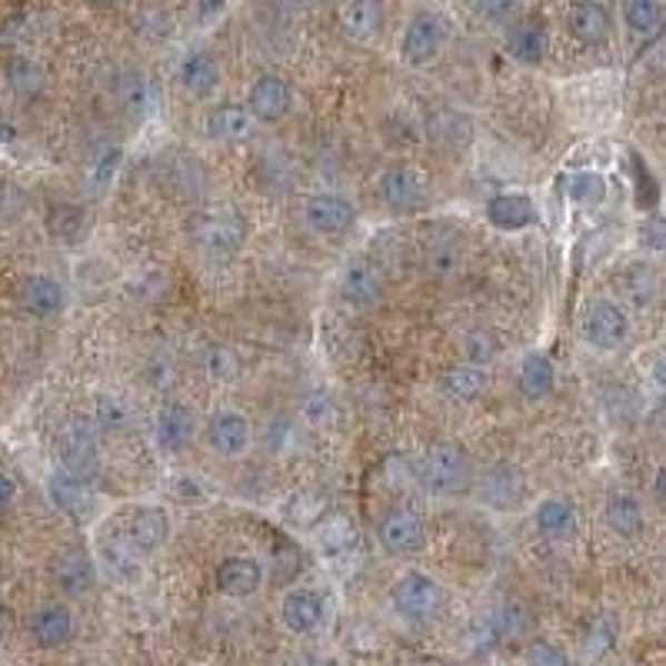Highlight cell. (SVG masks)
Instances as JSON below:
<instances>
[{
  "label": "cell",
  "mask_w": 666,
  "mask_h": 666,
  "mask_svg": "<svg viewBox=\"0 0 666 666\" xmlns=\"http://www.w3.org/2000/svg\"><path fill=\"white\" fill-rule=\"evenodd\" d=\"M97 560H100L103 570H107L113 580H120V584H130V580H137V577L143 574V557H137V554L123 544V537H120L113 527H107V530L97 537Z\"/></svg>",
  "instance_id": "obj_23"
},
{
  "label": "cell",
  "mask_w": 666,
  "mask_h": 666,
  "mask_svg": "<svg viewBox=\"0 0 666 666\" xmlns=\"http://www.w3.org/2000/svg\"><path fill=\"white\" fill-rule=\"evenodd\" d=\"M440 387H444V394H447L450 400H464V404H470V400H477V397L487 390V374H484V367L457 364V367H450V370L444 374Z\"/></svg>",
  "instance_id": "obj_34"
},
{
  "label": "cell",
  "mask_w": 666,
  "mask_h": 666,
  "mask_svg": "<svg viewBox=\"0 0 666 666\" xmlns=\"http://www.w3.org/2000/svg\"><path fill=\"white\" fill-rule=\"evenodd\" d=\"M197 233H200V243H203V247H213V250L223 254V250H237V247H240L247 227H243V220H240L237 213L220 210V213L203 217V223H200Z\"/></svg>",
  "instance_id": "obj_30"
},
{
  "label": "cell",
  "mask_w": 666,
  "mask_h": 666,
  "mask_svg": "<svg viewBox=\"0 0 666 666\" xmlns=\"http://www.w3.org/2000/svg\"><path fill=\"white\" fill-rule=\"evenodd\" d=\"M474 13L484 17V20H490V23H510V27H514V17L520 13V3H510V0H487V3H477Z\"/></svg>",
  "instance_id": "obj_47"
},
{
  "label": "cell",
  "mask_w": 666,
  "mask_h": 666,
  "mask_svg": "<svg viewBox=\"0 0 666 666\" xmlns=\"http://www.w3.org/2000/svg\"><path fill=\"white\" fill-rule=\"evenodd\" d=\"M527 494L524 474L514 464H494L480 480V500L494 510H514Z\"/></svg>",
  "instance_id": "obj_20"
},
{
  "label": "cell",
  "mask_w": 666,
  "mask_h": 666,
  "mask_svg": "<svg viewBox=\"0 0 666 666\" xmlns=\"http://www.w3.org/2000/svg\"><path fill=\"white\" fill-rule=\"evenodd\" d=\"M567 17H570V30L584 43H604L614 30V13L604 3H574Z\"/></svg>",
  "instance_id": "obj_29"
},
{
  "label": "cell",
  "mask_w": 666,
  "mask_h": 666,
  "mask_svg": "<svg viewBox=\"0 0 666 666\" xmlns=\"http://www.w3.org/2000/svg\"><path fill=\"white\" fill-rule=\"evenodd\" d=\"M487 220L504 230V233H514V230H524L537 220V203L520 193V190H510V193H497L490 197L487 203Z\"/></svg>",
  "instance_id": "obj_25"
},
{
  "label": "cell",
  "mask_w": 666,
  "mask_h": 666,
  "mask_svg": "<svg viewBox=\"0 0 666 666\" xmlns=\"http://www.w3.org/2000/svg\"><path fill=\"white\" fill-rule=\"evenodd\" d=\"M337 287H340V297L357 310L377 307L384 297V277H380L377 264H370L367 257H350L340 270Z\"/></svg>",
  "instance_id": "obj_13"
},
{
  "label": "cell",
  "mask_w": 666,
  "mask_h": 666,
  "mask_svg": "<svg viewBox=\"0 0 666 666\" xmlns=\"http://www.w3.org/2000/svg\"><path fill=\"white\" fill-rule=\"evenodd\" d=\"M627 294L637 300V304H650V300H657L660 297V277L650 270V267H644V264H637L630 274H627Z\"/></svg>",
  "instance_id": "obj_43"
},
{
  "label": "cell",
  "mask_w": 666,
  "mask_h": 666,
  "mask_svg": "<svg viewBox=\"0 0 666 666\" xmlns=\"http://www.w3.org/2000/svg\"><path fill=\"white\" fill-rule=\"evenodd\" d=\"M197 437V417L183 404H163L153 417V444L160 454H183Z\"/></svg>",
  "instance_id": "obj_16"
},
{
  "label": "cell",
  "mask_w": 666,
  "mask_h": 666,
  "mask_svg": "<svg viewBox=\"0 0 666 666\" xmlns=\"http://www.w3.org/2000/svg\"><path fill=\"white\" fill-rule=\"evenodd\" d=\"M464 347H467V364H474V367H487V364H494V360H497V354H500V344H497V337H494V334H487V330H477V334H470Z\"/></svg>",
  "instance_id": "obj_44"
},
{
  "label": "cell",
  "mask_w": 666,
  "mask_h": 666,
  "mask_svg": "<svg viewBox=\"0 0 666 666\" xmlns=\"http://www.w3.org/2000/svg\"><path fill=\"white\" fill-rule=\"evenodd\" d=\"M424 264L434 277H454L464 264V250H460L457 237H430Z\"/></svg>",
  "instance_id": "obj_40"
},
{
  "label": "cell",
  "mask_w": 666,
  "mask_h": 666,
  "mask_svg": "<svg viewBox=\"0 0 666 666\" xmlns=\"http://www.w3.org/2000/svg\"><path fill=\"white\" fill-rule=\"evenodd\" d=\"M377 537H380V547L390 554V557H417L427 544V527L424 520L407 510V507H394L380 527H377Z\"/></svg>",
  "instance_id": "obj_9"
},
{
  "label": "cell",
  "mask_w": 666,
  "mask_h": 666,
  "mask_svg": "<svg viewBox=\"0 0 666 666\" xmlns=\"http://www.w3.org/2000/svg\"><path fill=\"white\" fill-rule=\"evenodd\" d=\"M83 227H87V213H83L80 203L60 200V203H53L50 213H47V230H50L60 243H77L80 233H83Z\"/></svg>",
  "instance_id": "obj_36"
},
{
  "label": "cell",
  "mask_w": 666,
  "mask_h": 666,
  "mask_svg": "<svg viewBox=\"0 0 666 666\" xmlns=\"http://www.w3.org/2000/svg\"><path fill=\"white\" fill-rule=\"evenodd\" d=\"M604 524L610 527V534H617L620 540H637L647 527V514L644 504L634 494H610L607 507H604Z\"/></svg>",
  "instance_id": "obj_26"
},
{
  "label": "cell",
  "mask_w": 666,
  "mask_h": 666,
  "mask_svg": "<svg viewBox=\"0 0 666 666\" xmlns=\"http://www.w3.org/2000/svg\"><path fill=\"white\" fill-rule=\"evenodd\" d=\"M20 307L40 320L60 317L67 310V287L50 274H30L20 284Z\"/></svg>",
  "instance_id": "obj_18"
},
{
  "label": "cell",
  "mask_w": 666,
  "mask_h": 666,
  "mask_svg": "<svg viewBox=\"0 0 666 666\" xmlns=\"http://www.w3.org/2000/svg\"><path fill=\"white\" fill-rule=\"evenodd\" d=\"M447 47V20L434 7H417L400 37V60L414 70L430 67Z\"/></svg>",
  "instance_id": "obj_3"
},
{
  "label": "cell",
  "mask_w": 666,
  "mask_h": 666,
  "mask_svg": "<svg viewBox=\"0 0 666 666\" xmlns=\"http://www.w3.org/2000/svg\"><path fill=\"white\" fill-rule=\"evenodd\" d=\"M177 77H180V83H183L187 93H193V97H210V93L220 87V63H217V57L207 53V50H190V53L180 60Z\"/></svg>",
  "instance_id": "obj_27"
},
{
  "label": "cell",
  "mask_w": 666,
  "mask_h": 666,
  "mask_svg": "<svg viewBox=\"0 0 666 666\" xmlns=\"http://www.w3.org/2000/svg\"><path fill=\"white\" fill-rule=\"evenodd\" d=\"M53 584L60 587V594L67 597H83L97 587V560L90 550L83 547H67L53 557Z\"/></svg>",
  "instance_id": "obj_15"
},
{
  "label": "cell",
  "mask_w": 666,
  "mask_h": 666,
  "mask_svg": "<svg viewBox=\"0 0 666 666\" xmlns=\"http://www.w3.org/2000/svg\"><path fill=\"white\" fill-rule=\"evenodd\" d=\"M527 666H570V664H567V654H564L557 644H550V640H537V644H530V650H527Z\"/></svg>",
  "instance_id": "obj_48"
},
{
  "label": "cell",
  "mask_w": 666,
  "mask_h": 666,
  "mask_svg": "<svg viewBox=\"0 0 666 666\" xmlns=\"http://www.w3.org/2000/svg\"><path fill=\"white\" fill-rule=\"evenodd\" d=\"M617 637H620V624H617V617H614V614H600V617L594 620L590 634H587V657L597 660V657L610 654L614 644H617Z\"/></svg>",
  "instance_id": "obj_41"
},
{
  "label": "cell",
  "mask_w": 666,
  "mask_h": 666,
  "mask_svg": "<svg viewBox=\"0 0 666 666\" xmlns=\"http://www.w3.org/2000/svg\"><path fill=\"white\" fill-rule=\"evenodd\" d=\"M384 23V7L377 0H357L340 7V27L354 37V40H370L377 37Z\"/></svg>",
  "instance_id": "obj_33"
},
{
  "label": "cell",
  "mask_w": 666,
  "mask_h": 666,
  "mask_svg": "<svg viewBox=\"0 0 666 666\" xmlns=\"http://www.w3.org/2000/svg\"><path fill=\"white\" fill-rule=\"evenodd\" d=\"M137 557L157 554L170 540V514L157 504H133L110 524Z\"/></svg>",
  "instance_id": "obj_4"
},
{
  "label": "cell",
  "mask_w": 666,
  "mask_h": 666,
  "mask_svg": "<svg viewBox=\"0 0 666 666\" xmlns=\"http://www.w3.org/2000/svg\"><path fill=\"white\" fill-rule=\"evenodd\" d=\"M377 193H380V203L390 210V213H417L427 207L430 193H427V180L414 170V167H387L380 173V183H377Z\"/></svg>",
  "instance_id": "obj_7"
},
{
  "label": "cell",
  "mask_w": 666,
  "mask_h": 666,
  "mask_svg": "<svg viewBox=\"0 0 666 666\" xmlns=\"http://www.w3.org/2000/svg\"><path fill=\"white\" fill-rule=\"evenodd\" d=\"M517 387L527 400H547L557 387V367L547 354L534 350L524 357L520 374H517Z\"/></svg>",
  "instance_id": "obj_28"
},
{
  "label": "cell",
  "mask_w": 666,
  "mask_h": 666,
  "mask_svg": "<svg viewBox=\"0 0 666 666\" xmlns=\"http://www.w3.org/2000/svg\"><path fill=\"white\" fill-rule=\"evenodd\" d=\"M280 620L290 634L297 637H310L324 627L327 620V600L320 590L314 587H294L284 594L280 600Z\"/></svg>",
  "instance_id": "obj_12"
},
{
  "label": "cell",
  "mask_w": 666,
  "mask_h": 666,
  "mask_svg": "<svg viewBox=\"0 0 666 666\" xmlns=\"http://www.w3.org/2000/svg\"><path fill=\"white\" fill-rule=\"evenodd\" d=\"M57 450H60V470L90 484V477L100 467V430H97L93 417H73L60 430Z\"/></svg>",
  "instance_id": "obj_5"
},
{
  "label": "cell",
  "mask_w": 666,
  "mask_h": 666,
  "mask_svg": "<svg viewBox=\"0 0 666 666\" xmlns=\"http://www.w3.org/2000/svg\"><path fill=\"white\" fill-rule=\"evenodd\" d=\"M30 640L40 647V650H60L73 640V630H77V620H73V610L60 600L53 604H40L33 614H30Z\"/></svg>",
  "instance_id": "obj_14"
},
{
  "label": "cell",
  "mask_w": 666,
  "mask_h": 666,
  "mask_svg": "<svg viewBox=\"0 0 666 666\" xmlns=\"http://www.w3.org/2000/svg\"><path fill=\"white\" fill-rule=\"evenodd\" d=\"M200 370L213 384H233L240 377V357L227 344H207L200 350Z\"/></svg>",
  "instance_id": "obj_37"
},
{
  "label": "cell",
  "mask_w": 666,
  "mask_h": 666,
  "mask_svg": "<svg viewBox=\"0 0 666 666\" xmlns=\"http://www.w3.org/2000/svg\"><path fill=\"white\" fill-rule=\"evenodd\" d=\"M7 80H10V87H13L20 97H33V93H40V90L47 87V70H43L40 60H33V57H27V53H17V57H10V63H7Z\"/></svg>",
  "instance_id": "obj_38"
},
{
  "label": "cell",
  "mask_w": 666,
  "mask_h": 666,
  "mask_svg": "<svg viewBox=\"0 0 666 666\" xmlns=\"http://www.w3.org/2000/svg\"><path fill=\"white\" fill-rule=\"evenodd\" d=\"M584 337L594 350H620L630 340V317L614 300H594L584 317Z\"/></svg>",
  "instance_id": "obj_8"
},
{
  "label": "cell",
  "mask_w": 666,
  "mask_h": 666,
  "mask_svg": "<svg viewBox=\"0 0 666 666\" xmlns=\"http://www.w3.org/2000/svg\"><path fill=\"white\" fill-rule=\"evenodd\" d=\"M93 424L100 434H123L133 424V407L120 394H100L93 404Z\"/></svg>",
  "instance_id": "obj_35"
},
{
  "label": "cell",
  "mask_w": 666,
  "mask_h": 666,
  "mask_svg": "<svg viewBox=\"0 0 666 666\" xmlns=\"http://www.w3.org/2000/svg\"><path fill=\"white\" fill-rule=\"evenodd\" d=\"M247 110L260 123H277L294 110V87L280 73H260L247 90Z\"/></svg>",
  "instance_id": "obj_10"
},
{
  "label": "cell",
  "mask_w": 666,
  "mask_h": 666,
  "mask_svg": "<svg viewBox=\"0 0 666 666\" xmlns=\"http://www.w3.org/2000/svg\"><path fill=\"white\" fill-rule=\"evenodd\" d=\"M417 480L434 497H457L474 487V460L464 444L440 440L424 454L417 467Z\"/></svg>",
  "instance_id": "obj_1"
},
{
  "label": "cell",
  "mask_w": 666,
  "mask_h": 666,
  "mask_svg": "<svg viewBox=\"0 0 666 666\" xmlns=\"http://www.w3.org/2000/svg\"><path fill=\"white\" fill-rule=\"evenodd\" d=\"M207 444L217 457L237 460L254 444V424L240 410H217L207 420Z\"/></svg>",
  "instance_id": "obj_11"
},
{
  "label": "cell",
  "mask_w": 666,
  "mask_h": 666,
  "mask_svg": "<svg viewBox=\"0 0 666 666\" xmlns=\"http://www.w3.org/2000/svg\"><path fill=\"white\" fill-rule=\"evenodd\" d=\"M314 666H334V664H324V660H320V664H314Z\"/></svg>",
  "instance_id": "obj_52"
},
{
  "label": "cell",
  "mask_w": 666,
  "mask_h": 666,
  "mask_svg": "<svg viewBox=\"0 0 666 666\" xmlns=\"http://www.w3.org/2000/svg\"><path fill=\"white\" fill-rule=\"evenodd\" d=\"M47 497H50V504H53L63 517H70L73 524H87V517L93 514L90 484L80 480V477H73V474H67V470H60V467L47 477Z\"/></svg>",
  "instance_id": "obj_17"
},
{
  "label": "cell",
  "mask_w": 666,
  "mask_h": 666,
  "mask_svg": "<svg viewBox=\"0 0 666 666\" xmlns=\"http://www.w3.org/2000/svg\"><path fill=\"white\" fill-rule=\"evenodd\" d=\"M254 117L247 110V103H217L203 113V133L210 140H223V143H233V140H247L254 133Z\"/></svg>",
  "instance_id": "obj_24"
},
{
  "label": "cell",
  "mask_w": 666,
  "mask_h": 666,
  "mask_svg": "<svg viewBox=\"0 0 666 666\" xmlns=\"http://www.w3.org/2000/svg\"><path fill=\"white\" fill-rule=\"evenodd\" d=\"M654 380L666 390V350L657 357V364H654Z\"/></svg>",
  "instance_id": "obj_51"
},
{
  "label": "cell",
  "mask_w": 666,
  "mask_h": 666,
  "mask_svg": "<svg viewBox=\"0 0 666 666\" xmlns=\"http://www.w3.org/2000/svg\"><path fill=\"white\" fill-rule=\"evenodd\" d=\"M624 20L630 27L634 37H644V40H654L666 30V3L657 0H630L624 3Z\"/></svg>",
  "instance_id": "obj_32"
},
{
  "label": "cell",
  "mask_w": 666,
  "mask_h": 666,
  "mask_svg": "<svg viewBox=\"0 0 666 666\" xmlns=\"http://www.w3.org/2000/svg\"><path fill=\"white\" fill-rule=\"evenodd\" d=\"M304 223L317 237H344L357 223V207L344 193L324 190V193L307 197V203H304Z\"/></svg>",
  "instance_id": "obj_6"
},
{
  "label": "cell",
  "mask_w": 666,
  "mask_h": 666,
  "mask_svg": "<svg viewBox=\"0 0 666 666\" xmlns=\"http://www.w3.org/2000/svg\"><path fill=\"white\" fill-rule=\"evenodd\" d=\"M654 494H657V500H664L666 504V467H660L657 477H654Z\"/></svg>",
  "instance_id": "obj_50"
},
{
  "label": "cell",
  "mask_w": 666,
  "mask_h": 666,
  "mask_svg": "<svg viewBox=\"0 0 666 666\" xmlns=\"http://www.w3.org/2000/svg\"><path fill=\"white\" fill-rule=\"evenodd\" d=\"M120 163H123V150H120V147H107V150L93 160V167H90V187H93V193H103V190L113 183Z\"/></svg>",
  "instance_id": "obj_42"
},
{
  "label": "cell",
  "mask_w": 666,
  "mask_h": 666,
  "mask_svg": "<svg viewBox=\"0 0 666 666\" xmlns=\"http://www.w3.org/2000/svg\"><path fill=\"white\" fill-rule=\"evenodd\" d=\"M534 527L544 540H554V544H564V540H574L577 530H580V517H577V507L564 497H547L537 504L534 510Z\"/></svg>",
  "instance_id": "obj_22"
},
{
  "label": "cell",
  "mask_w": 666,
  "mask_h": 666,
  "mask_svg": "<svg viewBox=\"0 0 666 666\" xmlns=\"http://www.w3.org/2000/svg\"><path fill=\"white\" fill-rule=\"evenodd\" d=\"M567 197L577 203V207H600L607 200V177L597 173V170H577L567 177Z\"/></svg>",
  "instance_id": "obj_39"
},
{
  "label": "cell",
  "mask_w": 666,
  "mask_h": 666,
  "mask_svg": "<svg viewBox=\"0 0 666 666\" xmlns=\"http://www.w3.org/2000/svg\"><path fill=\"white\" fill-rule=\"evenodd\" d=\"M117 97H120V107H123L130 117H137V120L150 117V110H153V103H157L153 83H150L147 73H140V70H127V73L120 77Z\"/></svg>",
  "instance_id": "obj_31"
},
{
  "label": "cell",
  "mask_w": 666,
  "mask_h": 666,
  "mask_svg": "<svg viewBox=\"0 0 666 666\" xmlns=\"http://www.w3.org/2000/svg\"><path fill=\"white\" fill-rule=\"evenodd\" d=\"M264 587V564L254 557H227L217 567V590L233 600H247Z\"/></svg>",
  "instance_id": "obj_21"
},
{
  "label": "cell",
  "mask_w": 666,
  "mask_h": 666,
  "mask_svg": "<svg viewBox=\"0 0 666 666\" xmlns=\"http://www.w3.org/2000/svg\"><path fill=\"white\" fill-rule=\"evenodd\" d=\"M394 614L410 627H427L444 614V587L424 570H404L390 587Z\"/></svg>",
  "instance_id": "obj_2"
},
{
  "label": "cell",
  "mask_w": 666,
  "mask_h": 666,
  "mask_svg": "<svg viewBox=\"0 0 666 666\" xmlns=\"http://www.w3.org/2000/svg\"><path fill=\"white\" fill-rule=\"evenodd\" d=\"M550 50V33L547 23L530 17V20H514V27L507 30V57L524 63V67H537L544 63Z\"/></svg>",
  "instance_id": "obj_19"
},
{
  "label": "cell",
  "mask_w": 666,
  "mask_h": 666,
  "mask_svg": "<svg viewBox=\"0 0 666 666\" xmlns=\"http://www.w3.org/2000/svg\"><path fill=\"white\" fill-rule=\"evenodd\" d=\"M294 437H297V427H294L290 417H270V424H267V430H264V447H267L270 454H284L287 444H290Z\"/></svg>",
  "instance_id": "obj_46"
},
{
  "label": "cell",
  "mask_w": 666,
  "mask_h": 666,
  "mask_svg": "<svg viewBox=\"0 0 666 666\" xmlns=\"http://www.w3.org/2000/svg\"><path fill=\"white\" fill-rule=\"evenodd\" d=\"M13 504H17V484H13L10 474L0 470V514H7Z\"/></svg>",
  "instance_id": "obj_49"
},
{
  "label": "cell",
  "mask_w": 666,
  "mask_h": 666,
  "mask_svg": "<svg viewBox=\"0 0 666 666\" xmlns=\"http://www.w3.org/2000/svg\"><path fill=\"white\" fill-rule=\"evenodd\" d=\"M334 417H337L334 397H330L327 390H314V394L307 397V404H304V420H307L310 427H330Z\"/></svg>",
  "instance_id": "obj_45"
}]
</instances>
